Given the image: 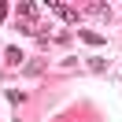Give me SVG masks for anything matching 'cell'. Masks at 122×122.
I'll return each mask as SVG.
<instances>
[{
    "label": "cell",
    "mask_w": 122,
    "mask_h": 122,
    "mask_svg": "<svg viewBox=\"0 0 122 122\" xmlns=\"http://www.w3.org/2000/svg\"><path fill=\"white\" fill-rule=\"evenodd\" d=\"M4 59H8V63H22V52H19V48H8V52H4Z\"/></svg>",
    "instance_id": "3957f363"
},
{
    "label": "cell",
    "mask_w": 122,
    "mask_h": 122,
    "mask_svg": "<svg viewBox=\"0 0 122 122\" xmlns=\"http://www.w3.org/2000/svg\"><path fill=\"white\" fill-rule=\"evenodd\" d=\"M4 15H8V4H4V0H0V19H4Z\"/></svg>",
    "instance_id": "277c9868"
},
{
    "label": "cell",
    "mask_w": 122,
    "mask_h": 122,
    "mask_svg": "<svg viewBox=\"0 0 122 122\" xmlns=\"http://www.w3.org/2000/svg\"><path fill=\"white\" fill-rule=\"evenodd\" d=\"M52 11H59V19H67V22H78V11L74 8H67V4H48Z\"/></svg>",
    "instance_id": "6da1fadb"
},
{
    "label": "cell",
    "mask_w": 122,
    "mask_h": 122,
    "mask_svg": "<svg viewBox=\"0 0 122 122\" xmlns=\"http://www.w3.org/2000/svg\"><path fill=\"white\" fill-rule=\"evenodd\" d=\"M81 41H85V45H104V41H100L92 30H81Z\"/></svg>",
    "instance_id": "7a4b0ae2"
}]
</instances>
